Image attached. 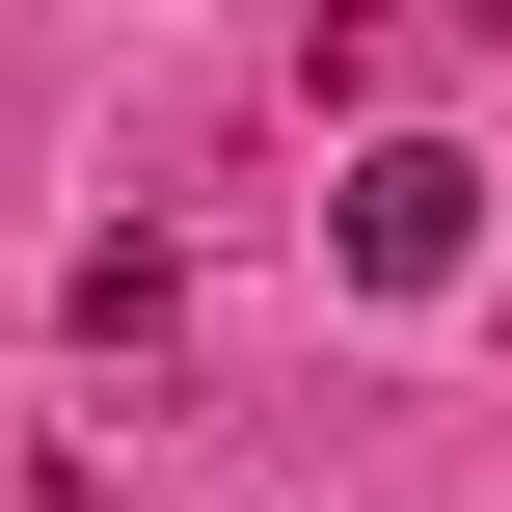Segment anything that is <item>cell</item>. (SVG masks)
Segmentation results:
<instances>
[{
	"instance_id": "cell-2",
	"label": "cell",
	"mask_w": 512,
	"mask_h": 512,
	"mask_svg": "<svg viewBox=\"0 0 512 512\" xmlns=\"http://www.w3.org/2000/svg\"><path fill=\"white\" fill-rule=\"evenodd\" d=\"M162 351H189V270H162V243H81V378H108V432L162 405Z\"/></svg>"
},
{
	"instance_id": "cell-1",
	"label": "cell",
	"mask_w": 512,
	"mask_h": 512,
	"mask_svg": "<svg viewBox=\"0 0 512 512\" xmlns=\"http://www.w3.org/2000/svg\"><path fill=\"white\" fill-rule=\"evenodd\" d=\"M459 243H486V162H432V135H405V162H351V270H378V297H432Z\"/></svg>"
}]
</instances>
